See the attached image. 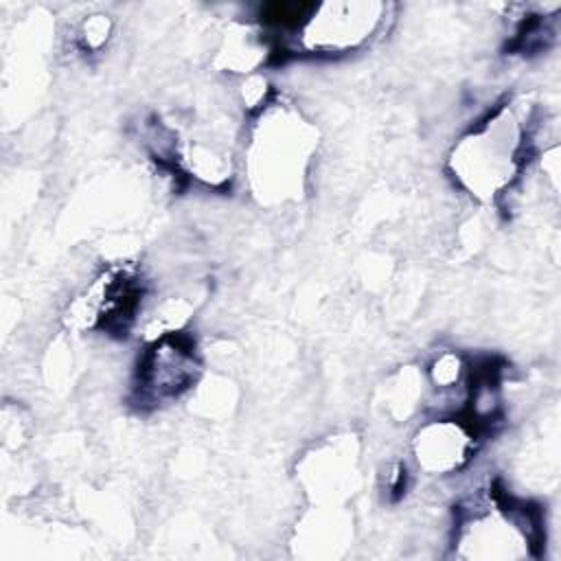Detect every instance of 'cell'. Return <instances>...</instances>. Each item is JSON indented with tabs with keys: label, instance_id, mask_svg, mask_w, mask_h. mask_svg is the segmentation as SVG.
Masks as SVG:
<instances>
[{
	"label": "cell",
	"instance_id": "obj_1",
	"mask_svg": "<svg viewBox=\"0 0 561 561\" xmlns=\"http://www.w3.org/2000/svg\"><path fill=\"white\" fill-rule=\"evenodd\" d=\"M193 346L182 340H164L142 366V388L153 397H169L184 390L195 377Z\"/></svg>",
	"mask_w": 561,
	"mask_h": 561
},
{
	"label": "cell",
	"instance_id": "obj_2",
	"mask_svg": "<svg viewBox=\"0 0 561 561\" xmlns=\"http://www.w3.org/2000/svg\"><path fill=\"white\" fill-rule=\"evenodd\" d=\"M469 438L458 425L434 423L416 438V458L430 471H449L467 458Z\"/></svg>",
	"mask_w": 561,
	"mask_h": 561
}]
</instances>
